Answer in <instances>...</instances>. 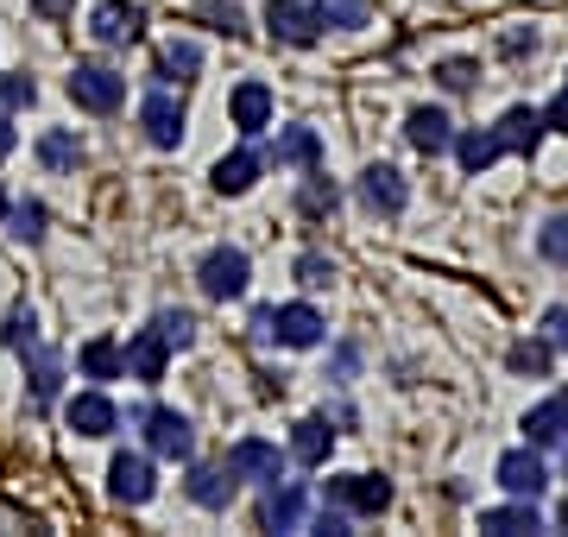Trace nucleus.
<instances>
[{
    "mask_svg": "<svg viewBox=\"0 0 568 537\" xmlns=\"http://www.w3.org/2000/svg\"><path fill=\"white\" fill-rule=\"evenodd\" d=\"M323 506H342V513H354V518H379L392 506V480H379V475H335L328 480V494H323Z\"/></svg>",
    "mask_w": 568,
    "mask_h": 537,
    "instance_id": "1",
    "label": "nucleus"
},
{
    "mask_svg": "<svg viewBox=\"0 0 568 537\" xmlns=\"http://www.w3.org/2000/svg\"><path fill=\"white\" fill-rule=\"evenodd\" d=\"M70 102L89 108V114H114L126 102V77H114L108 63H77L70 70Z\"/></svg>",
    "mask_w": 568,
    "mask_h": 537,
    "instance_id": "2",
    "label": "nucleus"
},
{
    "mask_svg": "<svg viewBox=\"0 0 568 537\" xmlns=\"http://www.w3.org/2000/svg\"><path fill=\"white\" fill-rule=\"evenodd\" d=\"M246 278H253V266H246V253L241 247H215L203 253V266H196V285H203V297H241Z\"/></svg>",
    "mask_w": 568,
    "mask_h": 537,
    "instance_id": "3",
    "label": "nucleus"
},
{
    "mask_svg": "<svg viewBox=\"0 0 568 537\" xmlns=\"http://www.w3.org/2000/svg\"><path fill=\"white\" fill-rule=\"evenodd\" d=\"M145 449L164 455V462H190V455H196V430H190V417L152 405V412H145Z\"/></svg>",
    "mask_w": 568,
    "mask_h": 537,
    "instance_id": "4",
    "label": "nucleus"
},
{
    "mask_svg": "<svg viewBox=\"0 0 568 537\" xmlns=\"http://www.w3.org/2000/svg\"><path fill=\"white\" fill-rule=\"evenodd\" d=\"M493 475H499V487H506L511 499H537L549 487V468H544V455L537 449H506Z\"/></svg>",
    "mask_w": 568,
    "mask_h": 537,
    "instance_id": "5",
    "label": "nucleus"
},
{
    "mask_svg": "<svg viewBox=\"0 0 568 537\" xmlns=\"http://www.w3.org/2000/svg\"><path fill=\"white\" fill-rule=\"evenodd\" d=\"M108 494L121 499V506H145V499L159 494L152 462H145V455H114V468H108Z\"/></svg>",
    "mask_w": 568,
    "mask_h": 537,
    "instance_id": "6",
    "label": "nucleus"
},
{
    "mask_svg": "<svg viewBox=\"0 0 568 537\" xmlns=\"http://www.w3.org/2000/svg\"><path fill=\"white\" fill-rule=\"evenodd\" d=\"M140 126H145V140L159 145V152H171V145L183 140V102H178V95H164V89H159V95H145V102H140Z\"/></svg>",
    "mask_w": 568,
    "mask_h": 537,
    "instance_id": "7",
    "label": "nucleus"
},
{
    "mask_svg": "<svg viewBox=\"0 0 568 537\" xmlns=\"http://www.w3.org/2000/svg\"><path fill=\"white\" fill-rule=\"evenodd\" d=\"M323 311L316 304H284V311H272V335H278L284 348H316L323 342Z\"/></svg>",
    "mask_w": 568,
    "mask_h": 537,
    "instance_id": "8",
    "label": "nucleus"
},
{
    "mask_svg": "<svg viewBox=\"0 0 568 537\" xmlns=\"http://www.w3.org/2000/svg\"><path fill=\"white\" fill-rule=\"evenodd\" d=\"M89 32H95L102 44H133L145 32V13L133 7V0H102L95 20H89Z\"/></svg>",
    "mask_w": 568,
    "mask_h": 537,
    "instance_id": "9",
    "label": "nucleus"
},
{
    "mask_svg": "<svg viewBox=\"0 0 568 537\" xmlns=\"http://www.w3.org/2000/svg\"><path fill=\"white\" fill-rule=\"evenodd\" d=\"M227 468H234V480H278L284 455L272 449V443H260V436H241V443L227 449Z\"/></svg>",
    "mask_w": 568,
    "mask_h": 537,
    "instance_id": "10",
    "label": "nucleus"
},
{
    "mask_svg": "<svg viewBox=\"0 0 568 537\" xmlns=\"http://www.w3.org/2000/svg\"><path fill=\"white\" fill-rule=\"evenodd\" d=\"M265 26H272V39H284V44H316V32H323L316 7H297V0H272V7H265Z\"/></svg>",
    "mask_w": 568,
    "mask_h": 537,
    "instance_id": "11",
    "label": "nucleus"
},
{
    "mask_svg": "<svg viewBox=\"0 0 568 537\" xmlns=\"http://www.w3.org/2000/svg\"><path fill=\"white\" fill-rule=\"evenodd\" d=\"M260 518H265V531H297L304 525V487L297 480H265Z\"/></svg>",
    "mask_w": 568,
    "mask_h": 537,
    "instance_id": "12",
    "label": "nucleus"
},
{
    "mask_svg": "<svg viewBox=\"0 0 568 537\" xmlns=\"http://www.w3.org/2000/svg\"><path fill=\"white\" fill-rule=\"evenodd\" d=\"M525 436H530V449L568 443V393L544 398V405H530V412H525Z\"/></svg>",
    "mask_w": 568,
    "mask_h": 537,
    "instance_id": "13",
    "label": "nucleus"
},
{
    "mask_svg": "<svg viewBox=\"0 0 568 537\" xmlns=\"http://www.w3.org/2000/svg\"><path fill=\"white\" fill-rule=\"evenodd\" d=\"M121 354H126V373L152 386V379H164V361H171V342H164L159 330H140V335H133V342H126Z\"/></svg>",
    "mask_w": 568,
    "mask_h": 537,
    "instance_id": "14",
    "label": "nucleus"
},
{
    "mask_svg": "<svg viewBox=\"0 0 568 537\" xmlns=\"http://www.w3.org/2000/svg\"><path fill=\"white\" fill-rule=\"evenodd\" d=\"M361 203L379 209V215H398V209L410 203V190H405V178H398L392 165H373V171L361 178Z\"/></svg>",
    "mask_w": 568,
    "mask_h": 537,
    "instance_id": "15",
    "label": "nucleus"
},
{
    "mask_svg": "<svg viewBox=\"0 0 568 537\" xmlns=\"http://www.w3.org/2000/svg\"><path fill=\"white\" fill-rule=\"evenodd\" d=\"M114 424H121L114 398H102V393H77L70 398V430L77 436H114Z\"/></svg>",
    "mask_w": 568,
    "mask_h": 537,
    "instance_id": "16",
    "label": "nucleus"
},
{
    "mask_svg": "<svg viewBox=\"0 0 568 537\" xmlns=\"http://www.w3.org/2000/svg\"><path fill=\"white\" fill-rule=\"evenodd\" d=\"M227 114H234L241 133H265V126H272V89H265V83H241V89H234V102H227Z\"/></svg>",
    "mask_w": 568,
    "mask_h": 537,
    "instance_id": "17",
    "label": "nucleus"
},
{
    "mask_svg": "<svg viewBox=\"0 0 568 537\" xmlns=\"http://www.w3.org/2000/svg\"><path fill=\"white\" fill-rule=\"evenodd\" d=\"M480 531H493V537L544 531V518H537V499H511V506H493V513H480Z\"/></svg>",
    "mask_w": 568,
    "mask_h": 537,
    "instance_id": "18",
    "label": "nucleus"
},
{
    "mask_svg": "<svg viewBox=\"0 0 568 537\" xmlns=\"http://www.w3.org/2000/svg\"><path fill=\"white\" fill-rule=\"evenodd\" d=\"M260 165H265L260 152H227L209 178H215V190H222V196H246V190L260 184Z\"/></svg>",
    "mask_w": 568,
    "mask_h": 537,
    "instance_id": "19",
    "label": "nucleus"
},
{
    "mask_svg": "<svg viewBox=\"0 0 568 537\" xmlns=\"http://www.w3.org/2000/svg\"><path fill=\"white\" fill-rule=\"evenodd\" d=\"M405 133H410V145H417V152H429V159L455 145V133H448V114H443V108H417V114L405 121Z\"/></svg>",
    "mask_w": 568,
    "mask_h": 537,
    "instance_id": "20",
    "label": "nucleus"
},
{
    "mask_svg": "<svg viewBox=\"0 0 568 537\" xmlns=\"http://www.w3.org/2000/svg\"><path fill=\"white\" fill-rule=\"evenodd\" d=\"M493 133H499L506 152H537V140H544V114H537V108H511Z\"/></svg>",
    "mask_w": 568,
    "mask_h": 537,
    "instance_id": "21",
    "label": "nucleus"
},
{
    "mask_svg": "<svg viewBox=\"0 0 568 537\" xmlns=\"http://www.w3.org/2000/svg\"><path fill=\"white\" fill-rule=\"evenodd\" d=\"M328 449H335V430H328L323 417H304V424L291 430V455H297L304 468H323V462H328Z\"/></svg>",
    "mask_w": 568,
    "mask_h": 537,
    "instance_id": "22",
    "label": "nucleus"
},
{
    "mask_svg": "<svg viewBox=\"0 0 568 537\" xmlns=\"http://www.w3.org/2000/svg\"><path fill=\"white\" fill-rule=\"evenodd\" d=\"M190 499L209 506V513H222L234 499V468H190Z\"/></svg>",
    "mask_w": 568,
    "mask_h": 537,
    "instance_id": "23",
    "label": "nucleus"
},
{
    "mask_svg": "<svg viewBox=\"0 0 568 537\" xmlns=\"http://www.w3.org/2000/svg\"><path fill=\"white\" fill-rule=\"evenodd\" d=\"M316 152H323L316 126H284L278 140H272V159L278 165H316Z\"/></svg>",
    "mask_w": 568,
    "mask_h": 537,
    "instance_id": "24",
    "label": "nucleus"
},
{
    "mask_svg": "<svg viewBox=\"0 0 568 537\" xmlns=\"http://www.w3.org/2000/svg\"><path fill=\"white\" fill-rule=\"evenodd\" d=\"M39 159H44V171H77L82 165V140L70 133V126H51L39 140Z\"/></svg>",
    "mask_w": 568,
    "mask_h": 537,
    "instance_id": "25",
    "label": "nucleus"
},
{
    "mask_svg": "<svg viewBox=\"0 0 568 537\" xmlns=\"http://www.w3.org/2000/svg\"><path fill=\"white\" fill-rule=\"evenodd\" d=\"M448 152H455V159H462V171H487L493 159H499V152H506V145H499V133H462V140L448 145Z\"/></svg>",
    "mask_w": 568,
    "mask_h": 537,
    "instance_id": "26",
    "label": "nucleus"
},
{
    "mask_svg": "<svg viewBox=\"0 0 568 537\" xmlns=\"http://www.w3.org/2000/svg\"><path fill=\"white\" fill-rule=\"evenodd\" d=\"M82 373L89 379H121L126 373V354L108 342V335H95V342H82Z\"/></svg>",
    "mask_w": 568,
    "mask_h": 537,
    "instance_id": "27",
    "label": "nucleus"
},
{
    "mask_svg": "<svg viewBox=\"0 0 568 537\" xmlns=\"http://www.w3.org/2000/svg\"><path fill=\"white\" fill-rule=\"evenodd\" d=\"M196 70H203V44H196V39L164 44V58H159V77H164V83H171V77H178V83H190Z\"/></svg>",
    "mask_w": 568,
    "mask_h": 537,
    "instance_id": "28",
    "label": "nucleus"
},
{
    "mask_svg": "<svg viewBox=\"0 0 568 537\" xmlns=\"http://www.w3.org/2000/svg\"><path fill=\"white\" fill-rule=\"evenodd\" d=\"M58 379H63L58 354L32 348V398H39V405H51V398H58Z\"/></svg>",
    "mask_w": 568,
    "mask_h": 537,
    "instance_id": "29",
    "label": "nucleus"
},
{
    "mask_svg": "<svg viewBox=\"0 0 568 537\" xmlns=\"http://www.w3.org/2000/svg\"><path fill=\"white\" fill-rule=\"evenodd\" d=\"M152 330H159L171 348H190V342H196V316H190V311H159V323H152Z\"/></svg>",
    "mask_w": 568,
    "mask_h": 537,
    "instance_id": "30",
    "label": "nucleus"
},
{
    "mask_svg": "<svg viewBox=\"0 0 568 537\" xmlns=\"http://www.w3.org/2000/svg\"><path fill=\"white\" fill-rule=\"evenodd\" d=\"M39 102V83H32V77H0V108H7V114H20V108H32Z\"/></svg>",
    "mask_w": 568,
    "mask_h": 537,
    "instance_id": "31",
    "label": "nucleus"
},
{
    "mask_svg": "<svg viewBox=\"0 0 568 537\" xmlns=\"http://www.w3.org/2000/svg\"><path fill=\"white\" fill-rule=\"evenodd\" d=\"M316 20L323 26H366V0H323Z\"/></svg>",
    "mask_w": 568,
    "mask_h": 537,
    "instance_id": "32",
    "label": "nucleus"
},
{
    "mask_svg": "<svg viewBox=\"0 0 568 537\" xmlns=\"http://www.w3.org/2000/svg\"><path fill=\"white\" fill-rule=\"evenodd\" d=\"M549 354H556V348L537 335V342H518V348H511V367H518V373H549Z\"/></svg>",
    "mask_w": 568,
    "mask_h": 537,
    "instance_id": "33",
    "label": "nucleus"
},
{
    "mask_svg": "<svg viewBox=\"0 0 568 537\" xmlns=\"http://www.w3.org/2000/svg\"><path fill=\"white\" fill-rule=\"evenodd\" d=\"M537 247H544V260H556V266H568V215H556V222H544V234H537Z\"/></svg>",
    "mask_w": 568,
    "mask_h": 537,
    "instance_id": "34",
    "label": "nucleus"
},
{
    "mask_svg": "<svg viewBox=\"0 0 568 537\" xmlns=\"http://www.w3.org/2000/svg\"><path fill=\"white\" fill-rule=\"evenodd\" d=\"M297 209H304V215H328V209H335V184H328V178H310Z\"/></svg>",
    "mask_w": 568,
    "mask_h": 537,
    "instance_id": "35",
    "label": "nucleus"
},
{
    "mask_svg": "<svg viewBox=\"0 0 568 537\" xmlns=\"http://www.w3.org/2000/svg\"><path fill=\"white\" fill-rule=\"evenodd\" d=\"M0 335H7V348H32L39 342V323H32V311H13Z\"/></svg>",
    "mask_w": 568,
    "mask_h": 537,
    "instance_id": "36",
    "label": "nucleus"
},
{
    "mask_svg": "<svg viewBox=\"0 0 568 537\" xmlns=\"http://www.w3.org/2000/svg\"><path fill=\"white\" fill-rule=\"evenodd\" d=\"M13 234H20V241H39V234H44V203H20V209H13Z\"/></svg>",
    "mask_w": 568,
    "mask_h": 537,
    "instance_id": "37",
    "label": "nucleus"
},
{
    "mask_svg": "<svg viewBox=\"0 0 568 537\" xmlns=\"http://www.w3.org/2000/svg\"><path fill=\"white\" fill-rule=\"evenodd\" d=\"M544 342H549L556 354H568V304H556V311L544 316Z\"/></svg>",
    "mask_w": 568,
    "mask_h": 537,
    "instance_id": "38",
    "label": "nucleus"
},
{
    "mask_svg": "<svg viewBox=\"0 0 568 537\" xmlns=\"http://www.w3.org/2000/svg\"><path fill=\"white\" fill-rule=\"evenodd\" d=\"M297 278H304V285H328V278H335V266H328L323 253H304V260H297Z\"/></svg>",
    "mask_w": 568,
    "mask_h": 537,
    "instance_id": "39",
    "label": "nucleus"
},
{
    "mask_svg": "<svg viewBox=\"0 0 568 537\" xmlns=\"http://www.w3.org/2000/svg\"><path fill=\"white\" fill-rule=\"evenodd\" d=\"M467 83H474V63H462V58L443 63V89H467Z\"/></svg>",
    "mask_w": 568,
    "mask_h": 537,
    "instance_id": "40",
    "label": "nucleus"
},
{
    "mask_svg": "<svg viewBox=\"0 0 568 537\" xmlns=\"http://www.w3.org/2000/svg\"><path fill=\"white\" fill-rule=\"evenodd\" d=\"M544 126H556V133H568V89L556 95V102L544 108Z\"/></svg>",
    "mask_w": 568,
    "mask_h": 537,
    "instance_id": "41",
    "label": "nucleus"
},
{
    "mask_svg": "<svg viewBox=\"0 0 568 537\" xmlns=\"http://www.w3.org/2000/svg\"><path fill=\"white\" fill-rule=\"evenodd\" d=\"M203 13L222 26V32H241V13H234V7H222V0H215V7H203Z\"/></svg>",
    "mask_w": 568,
    "mask_h": 537,
    "instance_id": "42",
    "label": "nucleus"
},
{
    "mask_svg": "<svg viewBox=\"0 0 568 537\" xmlns=\"http://www.w3.org/2000/svg\"><path fill=\"white\" fill-rule=\"evenodd\" d=\"M13 152V126H7V108H0V159Z\"/></svg>",
    "mask_w": 568,
    "mask_h": 537,
    "instance_id": "43",
    "label": "nucleus"
},
{
    "mask_svg": "<svg viewBox=\"0 0 568 537\" xmlns=\"http://www.w3.org/2000/svg\"><path fill=\"white\" fill-rule=\"evenodd\" d=\"M32 7H39V13H51V20H58V13H70V0H32Z\"/></svg>",
    "mask_w": 568,
    "mask_h": 537,
    "instance_id": "44",
    "label": "nucleus"
},
{
    "mask_svg": "<svg viewBox=\"0 0 568 537\" xmlns=\"http://www.w3.org/2000/svg\"><path fill=\"white\" fill-rule=\"evenodd\" d=\"M556 518H562V531H568V499H562V513H556Z\"/></svg>",
    "mask_w": 568,
    "mask_h": 537,
    "instance_id": "45",
    "label": "nucleus"
},
{
    "mask_svg": "<svg viewBox=\"0 0 568 537\" xmlns=\"http://www.w3.org/2000/svg\"><path fill=\"white\" fill-rule=\"evenodd\" d=\"M0 215H7V196H0Z\"/></svg>",
    "mask_w": 568,
    "mask_h": 537,
    "instance_id": "46",
    "label": "nucleus"
}]
</instances>
